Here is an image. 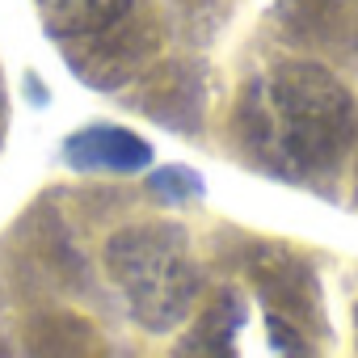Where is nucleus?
Listing matches in <instances>:
<instances>
[{
	"label": "nucleus",
	"mask_w": 358,
	"mask_h": 358,
	"mask_svg": "<svg viewBox=\"0 0 358 358\" xmlns=\"http://www.w3.org/2000/svg\"><path fill=\"white\" fill-rule=\"evenodd\" d=\"M241 135L278 173H320L354 148L358 110L320 64H278L245 89Z\"/></svg>",
	"instance_id": "1"
},
{
	"label": "nucleus",
	"mask_w": 358,
	"mask_h": 358,
	"mask_svg": "<svg viewBox=\"0 0 358 358\" xmlns=\"http://www.w3.org/2000/svg\"><path fill=\"white\" fill-rule=\"evenodd\" d=\"M106 270L143 329L182 324L199 295V266L177 228H127L106 245Z\"/></svg>",
	"instance_id": "2"
},
{
	"label": "nucleus",
	"mask_w": 358,
	"mask_h": 358,
	"mask_svg": "<svg viewBox=\"0 0 358 358\" xmlns=\"http://www.w3.org/2000/svg\"><path fill=\"white\" fill-rule=\"evenodd\" d=\"M68 164L80 169V173H135V169H148L152 164V148L131 135V131H118V127H89V131H76L64 148Z\"/></svg>",
	"instance_id": "3"
},
{
	"label": "nucleus",
	"mask_w": 358,
	"mask_h": 358,
	"mask_svg": "<svg viewBox=\"0 0 358 358\" xmlns=\"http://www.w3.org/2000/svg\"><path fill=\"white\" fill-rule=\"evenodd\" d=\"M38 9H43V22L51 34L85 38V34L114 26L131 9V0H38Z\"/></svg>",
	"instance_id": "4"
}]
</instances>
